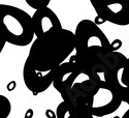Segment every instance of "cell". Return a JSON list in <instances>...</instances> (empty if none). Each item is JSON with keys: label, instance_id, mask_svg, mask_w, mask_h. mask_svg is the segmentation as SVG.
Returning a JSON list of instances; mask_svg holds the SVG:
<instances>
[{"label": "cell", "instance_id": "12", "mask_svg": "<svg viewBox=\"0 0 129 118\" xmlns=\"http://www.w3.org/2000/svg\"><path fill=\"white\" fill-rule=\"evenodd\" d=\"M5 44H6V41H5V39L3 38V36L0 34V54H1V52H2V50L4 49V46H5Z\"/></svg>", "mask_w": 129, "mask_h": 118}, {"label": "cell", "instance_id": "2", "mask_svg": "<svg viewBox=\"0 0 129 118\" xmlns=\"http://www.w3.org/2000/svg\"><path fill=\"white\" fill-rule=\"evenodd\" d=\"M74 36L76 50L69 60L76 62L95 80L103 82L106 72L104 61L114 51L112 42L99 25L88 19L79 22L74 30Z\"/></svg>", "mask_w": 129, "mask_h": 118}, {"label": "cell", "instance_id": "4", "mask_svg": "<svg viewBox=\"0 0 129 118\" xmlns=\"http://www.w3.org/2000/svg\"><path fill=\"white\" fill-rule=\"evenodd\" d=\"M0 34L10 45H31L35 36L32 16L17 6L0 3Z\"/></svg>", "mask_w": 129, "mask_h": 118}, {"label": "cell", "instance_id": "15", "mask_svg": "<svg viewBox=\"0 0 129 118\" xmlns=\"http://www.w3.org/2000/svg\"><path fill=\"white\" fill-rule=\"evenodd\" d=\"M125 69L129 73V57H128V59H127V62H126V65H125Z\"/></svg>", "mask_w": 129, "mask_h": 118}, {"label": "cell", "instance_id": "8", "mask_svg": "<svg viewBox=\"0 0 129 118\" xmlns=\"http://www.w3.org/2000/svg\"><path fill=\"white\" fill-rule=\"evenodd\" d=\"M95 116L90 112L87 104L72 105L62 101L56 110V118H94Z\"/></svg>", "mask_w": 129, "mask_h": 118}, {"label": "cell", "instance_id": "7", "mask_svg": "<svg viewBox=\"0 0 129 118\" xmlns=\"http://www.w3.org/2000/svg\"><path fill=\"white\" fill-rule=\"evenodd\" d=\"M32 22L35 37H40L63 28L60 19L49 6L35 9V13L32 15Z\"/></svg>", "mask_w": 129, "mask_h": 118}, {"label": "cell", "instance_id": "10", "mask_svg": "<svg viewBox=\"0 0 129 118\" xmlns=\"http://www.w3.org/2000/svg\"><path fill=\"white\" fill-rule=\"evenodd\" d=\"M25 2L33 9H39L49 6L51 0H25Z\"/></svg>", "mask_w": 129, "mask_h": 118}, {"label": "cell", "instance_id": "1", "mask_svg": "<svg viewBox=\"0 0 129 118\" xmlns=\"http://www.w3.org/2000/svg\"><path fill=\"white\" fill-rule=\"evenodd\" d=\"M76 50L74 32L59 29L36 37L31 44L23 67L26 87L33 94H39L53 85L58 67Z\"/></svg>", "mask_w": 129, "mask_h": 118}, {"label": "cell", "instance_id": "11", "mask_svg": "<svg viewBox=\"0 0 129 118\" xmlns=\"http://www.w3.org/2000/svg\"><path fill=\"white\" fill-rule=\"evenodd\" d=\"M121 46H122V41L120 39H116V40H114L112 42V47H113L114 51H119V49L121 48Z\"/></svg>", "mask_w": 129, "mask_h": 118}, {"label": "cell", "instance_id": "9", "mask_svg": "<svg viewBox=\"0 0 129 118\" xmlns=\"http://www.w3.org/2000/svg\"><path fill=\"white\" fill-rule=\"evenodd\" d=\"M12 112V103L5 95L0 94V118H8Z\"/></svg>", "mask_w": 129, "mask_h": 118}, {"label": "cell", "instance_id": "13", "mask_svg": "<svg viewBox=\"0 0 129 118\" xmlns=\"http://www.w3.org/2000/svg\"><path fill=\"white\" fill-rule=\"evenodd\" d=\"M16 87V82L15 81H12L8 85H7V89L9 90V91H12V90H14V88Z\"/></svg>", "mask_w": 129, "mask_h": 118}, {"label": "cell", "instance_id": "3", "mask_svg": "<svg viewBox=\"0 0 129 118\" xmlns=\"http://www.w3.org/2000/svg\"><path fill=\"white\" fill-rule=\"evenodd\" d=\"M99 83L76 62L68 60L58 67L53 87L60 93L63 101L77 105L87 103Z\"/></svg>", "mask_w": 129, "mask_h": 118}, {"label": "cell", "instance_id": "6", "mask_svg": "<svg viewBox=\"0 0 129 118\" xmlns=\"http://www.w3.org/2000/svg\"><path fill=\"white\" fill-rule=\"evenodd\" d=\"M97 17L118 26L129 25V0H90Z\"/></svg>", "mask_w": 129, "mask_h": 118}, {"label": "cell", "instance_id": "5", "mask_svg": "<svg viewBox=\"0 0 129 118\" xmlns=\"http://www.w3.org/2000/svg\"><path fill=\"white\" fill-rule=\"evenodd\" d=\"M121 95L111 84L103 81L100 82L96 90L87 101L90 112L95 117H104L115 113L122 105Z\"/></svg>", "mask_w": 129, "mask_h": 118}, {"label": "cell", "instance_id": "14", "mask_svg": "<svg viewBox=\"0 0 129 118\" xmlns=\"http://www.w3.org/2000/svg\"><path fill=\"white\" fill-rule=\"evenodd\" d=\"M114 118H129V109L123 114V116H115Z\"/></svg>", "mask_w": 129, "mask_h": 118}]
</instances>
